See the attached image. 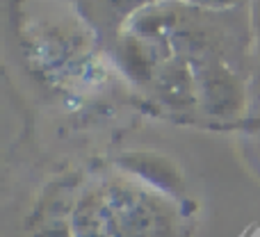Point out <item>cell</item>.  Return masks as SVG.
Returning a JSON list of instances; mask_svg holds the SVG:
<instances>
[]
</instances>
